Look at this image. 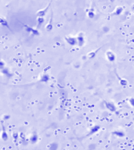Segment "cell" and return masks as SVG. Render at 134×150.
<instances>
[{
  "mask_svg": "<svg viewBox=\"0 0 134 150\" xmlns=\"http://www.w3.org/2000/svg\"><path fill=\"white\" fill-rule=\"evenodd\" d=\"M106 58H107V60L111 62V63H114L115 61H116V54L112 51V50H108L107 52H106Z\"/></svg>",
  "mask_w": 134,
  "mask_h": 150,
  "instance_id": "cell-6",
  "label": "cell"
},
{
  "mask_svg": "<svg viewBox=\"0 0 134 150\" xmlns=\"http://www.w3.org/2000/svg\"><path fill=\"white\" fill-rule=\"evenodd\" d=\"M77 38V42H78V46L82 47L85 43V37H84V33L83 32H79L78 34L76 35Z\"/></svg>",
  "mask_w": 134,
  "mask_h": 150,
  "instance_id": "cell-3",
  "label": "cell"
},
{
  "mask_svg": "<svg viewBox=\"0 0 134 150\" xmlns=\"http://www.w3.org/2000/svg\"><path fill=\"white\" fill-rule=\"evenodd\" d=\"M116 76H117V78H118V80H119V83H120V85H121L122 87H126V86L128 85L127 80L124 79V78H122V77H120V76L118 75V73H116Z\"/></svg>",
  "mask_w": 134,
  "mask_h": 150,
  "instance_id": "cell-11",
  "label": "cell"
},
{
  "mask_svg": "<svg viewBox=\"0 0 134 150\" xmlns=\"http://www.w3.org/2000/svg\"><path fill=\"white\" fill-rule=\"evenodd\" d=\"M49 80H50V75H49L47 72H44V73H43V75L41 76V78H40L39 82H42V83H47Z\"/></svg>",
  "mask_w": 134,
  "mask_h": 150,
  "instance_id": "cell-8",
  "label": "cell"
},
{
  "mask_svg": "<svg viewBox=\"0 0 134 150\" xmlns=\"http://www.w3.org/2000/svg\"><path fill=\"white\" fill-rule=\"evenodd\" d=\"M123 11H124V7H122V6H118V7H116V8H115V10H114V12L112 13V15H115V16H120Z\"/></svg>",
  "mask_w": 134,
  "mask_h": 150,
  "instance_id": "cell-10",
  "label": "cell"
},
{
  "mask_svg": "<svg viewBox=\"0 0 134 150\" xmlns=\"http://www.w3.org/2000/svg\"><path fill=\"white\" fill-rule=\"evenodd\" d=\"M0 23H1L2 26H5V27H6V28H8L10 31H12L11 27L9 26V24H8V22H7V20H6V18H5V17H3V16H1V17H0Z\"/></svg>",
  "mask_w": 134,
  "mask_h": 150,
  "instance_id": "cell-9",
  "label": "cell"
},
{
  "mask_svg": "<svg viewBox=\"0 0 134 150\" xmlns=\"http://www.w3.org/2000/svg\"><path fill=\"white\" fill-rule=\"evenodd\" d=\"M112 134L115 135V136H117V137H119V138H123V137L125 136V132L122 131V130H116V131H113Z\"/></svg>",
  "mask_w": 134,
  "mask_h": 150,
  "instance_id": "cell-13",
  "label": "cell"
},
{
  "mask_svg": "<svg viewBox=\"0 0 134 150\" xmlns=\"http://www.w3.org/2000/svg\"><path fill=\"white\" fill-rule=\"evenodd\" d=\"M65 40H66V42H67L70 46H76V45H78L76 36H71V35L65 36Z\"/></svg>",
  "mask_w": 134,
  "mask_h": 150,
  "instance_id": "cell-1",
  "label": "cell"
},
{
  "mask_svg": "<svg viewBox=\"0 0 134 150\" xmlns=\"http://www.w3.org/2000/svg\"><path fill=\"white\" fill-rule=\"evenodd\" d=\"M100 125H94L93 127H91V129H90V131L87 133V135H86V137H89V136H91V135H93V134H95L96 132H98L99 130H100Z\"/></svg>",
  "mask_w": 134,
  "mask_h": 150,
  "instance_id": "cell-7",
  "label": "cell"
},
{
  "mask_svg": "<svg viewBox=\"0 0 134 150\" xmlns=\"http://www.w3.org/2000/svg\"><path fill=\"white\" fill-rule=\"evenodd\" d=\"M2 139L3 140H7V134H6V132H2Z\"/></svg>",
  "mask_w": 134,
  "mask_h": 150,
  "instance_id": "cell-20",
  "label": "cell"
},
{
  "mask_svg": "<svg viewBox=\"0 0 134 150\" xmlns=\"http://www.w3.org/2000/svg\"><path fill=\"white\" fill-rule=\"evenodd\" d=\"M110 1H111V2H113V1H114V0H110Z\"/></svg>",
  "mask_w": 134,
  "mask_h": 150,
  "instance_id": "cell-21",
  "label": "cell"
},
{
  "mask_svg": "<svg viewBox=\"0 0 134 150\" xmlns=\"http://www.w3.org/2000/svg\"><path fill=\"white\" fill-rule=\"evenodd\" d=\"M44 19H45V18H43V17H38V18H37V27H38V28L43 24Z\"/></svg>",
  "mask_w": 134,
  "mask_h": 150,
  "instance_id": "cell-16",
  "label": "cell"
},
{
  "mask_svg": "<svg viewBox=\"0 0 134 150\" xmlns=\"http://www.w3.org/2000/svg\"><path fill=\"white\" fill-rule=\"evenodd\" d=\"M37 140H38V137H37L36 134H33V135L30 136V142H31L32 144H35L37 142Z\"/></svg>",
  "mask_w": 134,
  "mask_h": 150,
  "instance_id": "cell-15",
  "label": "cell"
},
{
  "mask_svg": "<svg viewBox=\"0 0 134 150\" xmlns=\"http://www.w3.org/2000/svg\"><path fill=\"white\" fill-rule=\"evenodd\" d=\"M87 16H88L89 18H93V17H94V12L92 11V10H89V11H88V14H87Z\"/></svg>",
  "mask_w": 134,
  "mask_h": 150,
  "instance_id": "cell-18",
  "label": "cell"
},
{
  "mask_svg": "<svg viewBox=\"0 0 134 150\" xmlns=\"http://www.w3.org/2000/svg\"><path fill=\"white\" fill-rule=\"evenodd\" d=\"M1 71H2V73H3V74H5L7 77H11V76H12V73H9V70L8 69H5V68L3 69V68H2Z\"/></svg>",
  "mask_w": 134,
  "mask_h": 150,
  "instance_id": "cell-17",
  "label": "cell"
},
{
  "mask_svg": "<svg viewBox=\"0 0 134 150\" xmlns=\"http://www.w3.org/2000/svg\"><path fill=\"white\" fill-rule=\"evenodd\" d=\"M22 25H23V27H24L25 30H26L27 32L31 33L32 35H36V36H39V35H40V32H39L37 29H35V28H33V27H31V26H28L27 24H25V23H22Z\"/></svg>",
  "mask_w": 134,
  "mask_h": 150,
  "instance_id": "cell-2",
  "label": "cell"
},
{
  "mask_svg": "<svg viewBox=\"0 0 134 150\" xmlns=\"http://www.w3.org/2000/svg\"><path fill=\"white\" fill-rule=\"evenodd\" d=\"M101 49V47H99V48H97V49H95V50H93V51H91V52H89L86 56H87V58H94L95 56H96V54H97V52Z\"/></svg>",
  "mask_w": 134,
  "mask_h": 150,
  "instance_id": "cell-14",
  "label": "cell"
},
{
  "mask_svg": "<svg viewBox=\"0 0 134 150\" xmlns=\"http://www.w3.org/2000/svg\"><path fill=\"white\" fill-rule=\"evenodd\" d=\"M104 104H105V107L107 108V110L109 111V112H116L117 111V108H116V105L114 103H112V102H110V101H104Z\"/></svg>",
  "mask_w": 134,
  "mask_h": 150,
  "instance_id": "cell-5",
  "label": "cell"
},
{
  "mask_svg": "<svg viewBox=\"0 0 134 150\" xmlns=\"http://www.w3.org/2000/svg\"><path fill=\"white\" fill-rule=\"evenodd\" d=\"M52 21H53V14L51 13V15H50V19H49V22L48 24L46 25V31H51L52 30V28H53V24H52Z\"/></svg>",
  "mask_w": 134,
  "mask_h": 150,
  "instance_id": "cell-12",
  "label": "cell"
},
{
  "mask_svg": "<svg viewBox=\"0 0 134 150\" xmlns=\"http://www.w3.org/2000/svg\"><path fill=\"white\" fill-rule=\"evenodd\" d=\"M50 4H51V2L50 3H48V5L44 8V9H41V10H38V11L36 12V17L38 18V17H43V18H45V16H46V13H47V11L49 10V8H50Z\"/></svg>",
  "mask_w": 134,
  "mask_h": 150,
  "instance_id": "cell-4",
  "label": "cell"
},
{
  "mask_svg": "<svg viewBox=\"0 0 134 150\" xmlns=\"http://www.w3.org/2000/svg\"><path fill=\"white\" fill-rule=\"evenodd\" d=\"M129 104L132 106V107H134V97H131V98H129Z\"/></svg>",
  "mask_w": 134,
  "mask_h": 150,
  "instance_id": "cell-19",
  "label": "cell"
}]
</instances>
